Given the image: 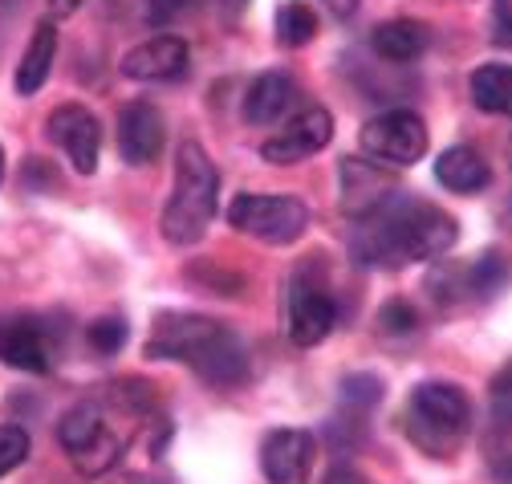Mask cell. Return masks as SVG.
<instances>
[{
  "mask_svg": "<svg viewBox=\"0 0 512 484\" xmlns=\"http://www.w3.org/2000/svg\"><path fill=\"white\" fill-rule=\"evenodd\" d=\"M358 224L362 228L354 232V257L378 269L439 261L460 236L456 216H447L439 204L411 200V196H391L378 212L362 216Z\"/></svg>",
  "mask_w": 512,
  "mask_h": 484,
  "instance_id": "cell-1",
  "label": "cell"
},
{
  "mask_svg": "<svg viewBox=\"0 0 512 484\" xmlns=\"http://www.w3.org/2000/svg\"><path fill=\"white\" fill-rule=\"evenodd\" d=\"M147 407H151V387H139V395L110 387V395L86 399L61 415L57 440L86 476H106L135 436L131 419L143 415Z\"/></svg>",
  "mask_w": 512,
  "mask_h": 484,
  "instance_id": "cell-2",
  "label": "cell"
},
{
  "mask_svg": "<svg viewBox=\"0 0 512 484\" xmlns=\"http://www.w3.org/2000/svg\"><path fill=\"white\" fill-rule=\"evenodd\" d=\"M147 354L187 362V367L212 387H236L248 375L244 342L224 322H212L200 314H163L151 334Z\"/></svg>",
  "mask_w": 512,
  "mask_h": 484,
  "instance_id": "cell-3",
  "label": "cell"
},
{
  "mask_svg": "<svg viewBox=\"0 0 512 484\" xmlns=\"http://www.w3.org/2000/svg\"><path fill=\"white\" fill-rule=\"evenodd\" d=\"M216 196H220V171L204 155L200 143H183L175 155V188L163 208V240L167 245H196L216 220Z\"/></svg>",
  "mask_w": 512,
  "mask_h": 484,
  "instance_id": "cell-4",
  "label": "cell"
},
{
  "mask_svg": "<svg viewBox=\"0 0 512 484\" xmlns=\"http://www.w3.org/2000/svg\"><path fill=\"white\" fill-rule=\"evenodd\" d=\"M472 423V403L456 383H419L407 403V432L419 448L443 456L452 452Z\"/></svg>",
  "mask_w": 512,
  "mask_h": 484,
  "instance_id": "cell-5",
  "label": "cell"
},
{
  "mask_svg": "<svg viewBox=\"0 0 512 484\" xmlns=\"http://www.w3.org/2000/svg\"><path fill=\"white\" fill-rule=\"evenodd\" d=\"M228 224L252 240L265 245H293V240L309 228V208L297 196H261L244 192L228 208Z\"/></svg>",
  "mask_w": 512,
  "mask_h": 484,
  "instance_id": "cell-6",
  "label": "cell"
},
{
  "mask_svg": "<svg viewBox=\"0 0 512 484\" xmlns=\"http://www.w3.org/2000/svg\"><path fill=\"white\" fill-rule=\"evenodd\" d=\"M358 143L374 163L411 167L427 155V127L415 110H387V114H374L362 127Z\"/></svg>",
  "mask_w": 512,
  "mask_h": 484,
  "instance_id": "cell-7",
  "label": "cell"
},
{
  "mask_svg": "<svg viewBox=\"0 0 512 484\" xmlns=\"http://www.w3.org/2000/svg\"><path fill=\"white\" fill-rule=\"evenodd\" d=\"M330 139H334V118H330V110H326V106H305V110H297V114L289 118V123H285L273 139L261 143V159H265V163H277V167H293V163L317 155Z\"/></svg>",
  "mask_w": 512,
  "mask_h": 484,
  "instance_id": "cell-8",
  "label": "cell"
},
{
  "mask_svg": "<svg viewBox=\"0 0 512 484\" xmlns=\"http://www.w3.org/2000/svg\"><path fill=\"white\" fill-rule=\"evenodd\" d=\"M338 322V306H334V297L326 293L322 281H313L305 269L293 277L289 285V338L297 346H317V342H326L330 330Z\"/></svg>",
  "mask_w": 512,
  "mask_h": 484,
  "instance_id": "cell-9",
  "label": "cell"
},
{
  "mask_svg": "<svg viewBox=\"0 0 512 484\" xmlns=\"http://www.w3.org/2000/svg\"><path fill=\"white\" fill-rule=\"evenodd\" d=\"M45 131H49V139L70 155V163H74V171L78 175H94L98 171V155H102V123L86 110V106H78V102H70V106H57L53 114H49V123H45Z\"/></svg>",
  "mask_w": 512,
  "mask_h": 484,
  "instance_id": "cell-10",
  "label": "cell"
},
{
  "mask_svg": "<svg viewBox=\"0 0 512 484\" xmlns=\"http://www.w3.org/2000/svg\"><path fill=\"white\" fill-rule=\"evenodd\" d=\"M338 184H342V212L350 220H362L370 212H378L391 196H399V179L382 167V163H366V159H342L338 171Z\"/></svg>",
  "mask_w": 512,
  "mask_h": 484,
  "instance_id": "cell-11",
  "label": "cell"
},
{
  "mask_svg": "<svg viewBox=\"0 0 512 484\" xmlns=\"http://www.w3.org/2000/svg\"><path fill=\"white\" fill-rule=\"evenodd\" d=\"M317 444L301 428H277L261 444V472L269 484H309Z\"/></svg>",
  "mask_w": 512,
  "mask_h": 484,
  "instance_id": "cell-12",
  "label": "cell"
},
{
  "mask_svg": "<svg viewBox=\"0 0 512 484\" xmlns=\"http://www.w3.org/2000/svg\"><path fill=\"white\" fill-rule=\"evenodd\" d=\"M0 362L29 375H45L53 367V338L41 318H9L0 322Z\"/></svg>",
  "mask_w": 512,
  "mask_h": 484,
  "instance_id": "cell-13",
  "label": "cell"
},
{
  "mask_svg": "<svg viewBox=\"0 0 512 484\" xmlns=\"http://www.w3.org/2000/svg\"><path fill=\"white\" fill-rule=\"evenodd\" d=\"M163 143H167V123H163L159 106H151V102L122 106V114H118V151H122L126 163L131 167L155 163Z\"/></svg>",
  "mask_w": 512,
  "mask_h": 484,
  "instance_id": "cell-14",
  "label": "cell"
},
{
  "mask_svg": "<svg viewBox=\"0 0 512 484\" xmlns=\"http://www.w3.org/2000/svg\"><path fill=\"white\" fill-rule=\"evenodd\" d=\"M183 70H187V41L171 33L151 37L122 57V74L131 82H171Z\"/></svg>",
  "mask_w": 512,
  "mask_h": 484,
  "instance_id": "cell-15",
  "label": "cell"
},
{
  "mask_svg": "<svg viewBox=\"0 0 512 484\" xmlns=\"http://www.w3.org/2000/svg\"><path fill=\"white\" fill-rule=\"evenodd\" d=\"M293 98H297V86H293V78L289 74H261L248 90H244V118L252 127H273L277 118L293 106Z\"/></svg>",
  "mask_w": 512,
  "mask_h": 484,
  "instance_id": "cell-16",
  "label": "cell"
},
{
  "mask_svg": "<svg viewBox=\"0 0 512 484\" xmlns=\"http://www.w3.org/2000/svg\"><path fill=\"white\" fill-rule=\"evenodd\" d=\"M435 179H439L447 192L472 196V192H484L492 184V171H488V163H484L480 151H472V147H447L435 159Z\"/></svg>",
  "mask_w": 512,
  "mask_h": 484,
  "instance_id": "cell-17",
  "label": "cell"
},
{
  "mask_svg": "<svg viewBox=\"0 0 512 484\" xmlns=\"http://www.w3.org/2000/svg\"><path fill=\"white\" fill-rule=\"evenodd\" d=\"M53 57H57V29H53V21H37L33 41H29L21 66H17V78H13V86H17L21 98H33V94L49 82Z\"/></svg>",
  "mask_w": 512,
  "mask_h": 484,
  "instance_id": "cell-18",
  "label": "cell"
},
{
  "mask_svg": "<svg viewBox=\"0 0 512 484\" xmlns=\"http://www.w3.org/2000/svg\"><path fill=\"white\" fill-rule=\"evenodd\" d=\"M374 53L382 57V62H395V66H407L415 62V57L427 49V25L419 21H387V25H378L374 37H370Z\"/></svg>",
  "mask_w": 512,
  "mask_h": 484,
  "instance_id": "cell-19",
  "label": "cell"
},
{
  "mask_svg": "<svg viewBox=\"0 0 512 484\" xmlns=\"http://www.w3.org/2000/svg\"><path fill=\"white\" fill-rule=\"evenodd\" d=\"M472 102L484 114H512V66H480L472 74Z\"/></svg>",
  "mask_w": 512,
  "mask_h": 484,
  "instance_id": "cell-20",
  "label": "cell"
},
{
  "mask_svg": "<svg viewBox=\"0 0 512 484\" xmlns=\"http://www.w3.org/2000/svg\"><path fill=\"white\" fill-rule=\"evenodd\" d=\"M273 29H277V41L285 49H301L317 37V13L305 5V0H285V5L277 9Z\"/></svg>",
  "mask_w": 512,
  "mask_h": 484,
  "instance_id": "cell-21",
  "label": "cell"
},
{
  "mask_svg": "<svg viewBox=\"0 0 512 484\" xmlns=\"http://www.w3.org/2000/svg\"><path fill=\"white\" fill-rule=\"evenodd\" d=\"M508 277H512L508 257H500V253H484V257H476V261L464 269V289L476 293L480 301H488V297L504 293Z\"/></svg>",
  "mask_w": 512,
  "mask_h": 484,
  "instance_id": "cell-22",
  "label": "cell"
},
{
  "mask_svg": "<svg viewBox=\"0 0 512 484\" xmlns=\"http://www.w3.org/2000/svg\"><path fill=\"white\" fill-rule=\"evenodd\" d=\"M25 460H29V432L17 428V423H5L0 428V476H9Z\"/></svg>",
  "mask_w": 512,
  "mask_h": 484,
  "instance_id": "cell-23",
  "label": "cell"
},
{
  "mask_svg": "<svg viewBox=\"0 0 512 484\" xmlns=\"http://www.w3.org/2000/svg\"><path fill=\"white\" fill-rule=\"evenodd\" d=\"M86 342H90L98 354H114V350H122V342H126V322H122V318H98V322L86 326Z\"/></svg>",
  "mask_w": 512,
  "mask_h": 484,
  "instance_id": "cell-24",
  "label": "cell"
},
{
  "mask_svg": "<svg viewBox=\"0 0 512 484\" xmlns=\"http://www.w3.org/2000/svg\"><path fill=\"white\" fill-rule=\"evenodd\" d=\"M378 399H382V383H378L374 375H350V379L342 383V403H350V407H358V411L374 407Z\"/></svg>",
  "mask_w": 512,
  "mask_h": 484,
  "instance_id": "cell-25",
  "label": "cell"
},
{
  "mask_svg": "<svg viewBox=\"0 0 512 484\" xmlns=\"http://www.w3.org/2000/svg\"><path fill=\"white\" fill-rule=\"evenodd\" d=\"M378 326H382V334H415L419 318L407 301H387V306L378 310Z\"/></svg>",
  "mask_w": 512,
  "mask_h": 484,
  "instance_id": "cell-26",
  "label": "cell"
},
{
  "mask_svg": "<svg viewBox=\"0 0 512 484\" xmlns=\"http://www.w3.org/2000/svg\"><path fill=\"white\" fill-rule=\"evenodd\" d=\"M496 33H492V41L496 45H504V49H512V0H496Z\"/></svg>",
  "mask_w": 512,
  "mask_h": 484,
  "instance_id": "cell-27",
  "label": "cell"
},
{
  "mask_svg": "<svg viewBox=\"0 0 512 484\" xmlns=\"http://www.w3.org/2000/svg\"><path fill=\"white\" fill-rule=\"evenodd\" d=\"M326 484H362V476H358V472H354V468H334V472H330V480H326Z\"/></svg>",
  "mask_w": 512,
  "mask_h": 484,
  "instance_id": "cell-28",
  "label": "cell"
},
{
  "mask_svg": "<svg viewBox=\"0 0 512 484\" xmlns=\"http://www.w3.org/2000/svg\"><path fill=\"white\" fill-rule=\"evenodd\" d=\"M78 5H82V0H49V9H53L57 17H70Z\"/></svg>",
  "mask_w": 512,
  "mask_h": 484,
  "instance_id": "cell-29",
  "label": "cell"
},
{
  "mask_svg": "<svg viewBox=\"0 0 512 484\" xmlns=\"http://www.w3.org/2000/svg\"><path fill=\"white\" fill-rule=\"evenodd\" d=\"M326 5H330L334 13H354V5H358V0H326Z\"/></svg>",
  "mask_w": 512,
  "mask_h": 484,
  "instance_id": "cell-30",
  "label": "cell"
},
{
  "mask_svg": "<svg viewBox=\"0 0 512 484\" xmlns=\"http://www.w3.org/2000/svg\"><path fill=\"white\" fill-rule=\"evenodd\" d=\"M179 5H183V0H155V9H159V13H167V9H179Z\"/></svg>",
  "mask_w": 512,
  "mask_h": 484,
  "instance_id": "cell-31",
  "label": "cell"
},
{
  "mask_svg": "<svg viewBox=\"0 0 512 484\" xmlns=\"http://www.w3.org/2000/svg\"><path fill=\"white\" fill-rule=\"evenodd\" d=\"M102 484H135V480H126V476H110V480H102Z\"/></svg>",
  "mask_w": 512,
  "mask_h": 484,
  "instance_id": "cell-32",
  "label": "cell"
},
{
  "mask_svg": "<svg viewBox=\"0 0 512 484\" xmlns=\"http://www.w3.org/2000/svg\"><path fill=\"white\" fill-rule=\"evenodd\" d=\"M0 179H5V147H0Z\"/></svg>",
  "mask_w": 512,
  "mask_h": 484,
  "instance_id": "cell-33",
  "label": "cell"
},
{
  "mask_svg": "<svg viewBox=\"0 0 512 484\" xmlns=\"http://www.w3.org/2000/svg\"><path fill=\"white\" fill-rule=\"evenodd\" d=\"M508 163H512V139H508Z\"/></svg>",
  "mask_w": 512,
  "mask_h": 484,
  "instance_id": "cell-34",
  "label": "cell"
}]
</instances>
